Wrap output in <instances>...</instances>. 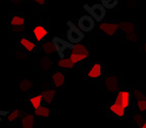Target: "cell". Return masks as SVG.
Returning <instances> with one entry per match:
<instances>
[{"label": "cell", "mask_w": 146, "mask_h": 128, "mask_svg": "<svg viewBox=\"0 0 146 128\" xmlns=\"http://www.w3.org/2000/svg\"><path fill=\"white\" fill-rule=\"evenodd\" d=\"M21 45H22L27 51H33V50L35 49V47H36L34 42H32L31 40L27 39V38H22V39H21Z\"/></svg>", "instance_id": "16"}, {"label": "cell", "mask_w": 146, "mask_h": 128, "mask_svg": "<svg viewBox=\"0 0 146 128\" xmlns=\"http://www.w3.org/2000/svg\"><path fill=\"white\" fill-rule=\"evenodd\" d=\"M87 55H84V54H78V53H71L70 55V59L73 61L74 64H78V63L82 62L84 59H87Z\"/></svg>", "instance_id": "22"}, {"label": "cell", "mask_w": 146, "mask_h": 128, "mask_svg": "<svg viewBox=\"0 0 146 128\" xmlns=\"http://www.w3.org/2000/svg\"><path fill=\"white\" fill-rule=\"evenodd\" d=\"M101 74H102V67H101V64L96 63V64L93 65V66L91 67V69L89 70V72H88V77L95 79L101 76Z\"/></svg>", "instance_id": "9"}, {"label": "cell", "mask_w": 146, "mask_h": 128, "mask_svg": "<svg viewBox=\"0 0 146 128\" xmlns=\"http://www.w3.org/2000/svg\"><path fill=\"white\" fill-rule=\"evenodd\" d=\"M76 64H74L73 61H72L70 57L66 59V57H63L61 59L60 61L58 62V66L60 68H66V69H73L74 67H75Z\"/></svg>", "instance_id": "18"}, {"label": "cell", "mask_w": 146, "mask_h": 128, "mask_svg": "<svg viewBox=\"0 0 146 128\" xmlns=\"http://www.w3.org/2000/svg\"><path fill=\"white\" fill-rule=\"evenodd\" d=\"M42 101H43V96H42V94H37V95L33 96V97L30 99V103H31L32 107L34 108V110H36V109L41 107Z\"/></svg>", "instance_id": "17"}, {"label": "cell", "mask_w": 146, "mask_h": 128, "mask_svg": "<svg viewBox=\"0 0 146 128\" xmlns=\"http://www.w3.org/2000/svg\"><path fill=\"white\" fill-rule=\"evenodd\" d=\"M95 20L90 15H83L78 21V27L83 32H90L91 30L94 29Z\"/></svg>", "instance_id": "4"}, {"label": "cell", "mask_w": 146, "mask_h": 128, "mask_svg": "<svg viewBox=\"0 0 146 128\" xmlns=\"http://www.w3.org/2000/svg\"><path fill=\"white\" fill-rule=\"evenodd\" d=\"M105 86L111 91H115L119 88V81L115 76H107L104 79Z\"/></svg>", "instance_id": "7"}, {"label": "cell", "mask_w": 146, "mask_h": 128, "mask_svg": "<svg viewBox=\"0 0 146 128\" xmlns=\"http://www.w3.org/2000/svg\"><path fill=\"white\" fill-rule=\"evenodd\" d=\"M52 41H53L54 46H55V48H56V52L58 53V55L61 59H63V57H64V51H66V48H71L72 49L74 47V45H75V44L70 43L68 41L61 39V38H59V37H54L53 39H52Z\"/></svg>", "instance_id": "3"}, {"label": "cell", "mask_w": 146, "mask_h": 128, "mask_svg": "<svg viewBox=\"0 0 146 128\" xmlns=\"http://www.w3.org/2000/svg\"><path fill=\"white\" fill-rule=\"evenodd\" d=\"M19 115H20V112L17 111V110H13V111H11L10 112V114L8 115V120L9 121H13V120H15V119L19 117Z\"/></svg>", "instance_id": "26"}, {"label": "cell", "mask_w": 146, "mask_h": 128, "mask_svg": "<svg viewBox=\"0 0 146 128\" xmlns=\"http://www.w3.org/2000/svg\"><path fill=\"white\" fill-rule=\"evenodd\" d=\"M115 103L122 105L125 109H127L130 105V93L129 91H125L122 90L119 91L117 95V99H115Z\"/></svg>", "instance_id": "6"}, {"label": "cell", "mask_w": 146, "mask_h": 128, "mask_svg": "<svg viewBox=\"0 0 146 128\" xmlns=\"http://www.w3.org/2000/svg\"><path fill=\"white\" fill-rule=\"evenodd\" d=\"M110 109L112 113L115 114V115L119 116V117H123V116L125 115V110H126V109H125L122 105H119V103H115V101L112 103V105H110Z\"/></svg>", "instance_id": "12"}, {"label": "cell", "mask_w": 146, "mask_h": 128, "mask_svg": "<svg viewBox=\"0 0 146 128\" xmlns=\"http://www.w3.org/2000/svg\"><path fill=\"white\" fill-rule=\"evenodd\" d=\"M49 113H50V111H49V109L47 107L41 106L40 108L35 110V115L40 116V117H48Z\"/></svg>", "instance_id": "21"}, {"label": "cell", "mask_w": 146, "mask_h": 128, "mask_svg": "<svg viewBox=\"0 0 146 128\" xmlns=\"http://www.w3.org/2000/svg\"><path fill=\"white\" fill-rule=\"evenodd\" d=\"M137 106H138V109L141 112H145L146 111V99H139L137 101Z\"/></svg>", "instance_id": "25"}, {"label": "cell", "mask_w": 146, "mask_h": 128, "mask_svg": "<svg viewBox=\"0 0 146 128\" xmlns=\"http://www.w3.org/2000/svg\"><path fill=\"white\" fill-rule=\"evenodd\" d=\"M119 29H122L124 32L128 33V34L133 33V31L135 30V24L130 22V21H124V22L119 23Z\"/></svg>", "instance_id": "11"}, {"label": "cell", "mask_w": 146, "mask_h": 128, "mask_svg": "<svg viewBox=\"0 0 146 128\" xmlns=\"http://www.w3.org/2000/svg\"><path fill=\"white\" fill-rule=\"evenodd\" d=\"M43 51L47 54H50V53H53L54 51H56V48L54 46V43L53 41H47L45 42L43 44Z\"/></svg>", "instance_id": "19"}, {"label": "cell", "mask_w": 146, "mask_h": 128, "mask_svg": "<svg viewBox=\"0 0 146 128\" xmlns=\"http://www.w3.org/2000/svg\"><path fill=\"white\" fill-rule=\"evenodd\" d=\"M140 128H146V122H144V123L142 124V126Z\"/></svg>", "instance_id": "32"}, {"label": "cell", "mask_w": 146, "mask_h": 128, "mask_svg": "<svg viewBox=\"0 0 146 128\" xmlns=\"http://www.w3.org/2000/svg\"><path fill=\"white\" fill-rule=\"evenodd\" d=\"M33 125H34V116L33 115L25 116L22 120L23 128H33Z\"/></svg>", "instance_id": "15"}, {"label": "cell", "mask_w": 146, "mask_h": 128, "mask_svg": "<svg viewBox=\"0 0 146 128\" xmlns=\"http://www.w3.org/2000/svg\"><path fill=\"white\" fill-rule=\"evenodd\" d=\"M85 9H87L89 11V13L92 15L93 19L95 21H97V22H100V21H102L104 19L105 7L103 4H94L91 7H88L85 5Z\"/></svg>", "instance_id": "2"}, {"label": "cell", "mask_w": 146, "mask_h": 128, "mask_svg": "<svg viewBox=\"0 0 146 128\" xmlns=\"http://www.w3.org/2000/svg\"><path fill=\"white\" fill-rule=\"evenodd\" d=\"M32 87V81L29 79H24L20 83V89L22 91H28Z\"/></svg>", "instance_id": "23"}, {"label": "cell", "mask_w": 146, "mask_h": 128, "mask_svg": "<svg viewBox=\"0 0 146 128\" xmlns=\"http://www.w3.org/2000/svg\"><path fill=\"white\" fill-rule=\"evenodd\" d=\"M10 24L12 27H22L25 24V19L20 15H15L10 21Z\"/></svg>", "instance_id": "20"}, {"label": "cell", "mask_w": 146, "mask_h": 128, "mask_svg": "<svg viewBox=\"0 0 146 128\" xmlns=\"http://www.w3.org/2000/svg\"><path fill=\"white\" fill-rule=\"evenodd\" d=\"M134 94L137 96V99H144V94L142 93V92H140V91L134 90Z\"/></svg>", "instance_id": "27"}, {"label": "cell", "mask_w": 146, "mask_h": 128, "mask_svg": "<svg viewBox=\"0 0 146 128\" xmlns=\"http://www.w3.org/2000/svg\"><path fill=\"white\" fill-rule=\"evenodd\" d=\"M12 3H15V4H21V3L24 1V0H10Z\"/></svg>", "instance_id": "31"}, {"label": "cell", "mask_w": 146, "mask_h": 128, "mask_svg": "<svg viewBox=\"0 0 146 128\" xmlns=\"http://www.w3.org/2000/svg\"><path fill=\"white\" fill-rule=\"evenodd\" d=\"M64 75L61 72H55L52 75V81L55 87H61L64 84Z\"/></svg>", "instance_id": "10"}, {"label": "cell", "mask_w": 146, "mask_h": 128, "mask_svg": "<svg viewBox=\"0 0 146 128\" xmlns=\"http://www.w3.org/2000/svg\"><path fill=\"white\" fill-rule=\"evenodd\" d=\"M10 114V112L9 111H0V116H7V115H9Z\"/></svg>", "instance_id": "30"}, {"label": "cell", "mask_w": 146, "mask_h": 128, "mask_svg": "<svg viewBox=\"0 0 146 128\" xmlns=\"http://www.w3.org/2000/svg\"><path fill=\"white\" fill-rule=\"evenodd\" d=\"M144 50L146 51V43H145V45H144Z\"/></svg>", "instance_id": "33"}, {"label": "cell", "mask_w": 146, "mask_h": 128, "mask_svg": "<svg viewBox=\"0 0 146 128\" xmlns=\"http://www.w3.org/2000/svg\"><path fill=\"white\" fill-rule=\"evenodd\" d=\"M55 90L54 89H48V90H45L42 93L43 96V101L46 103H51L53 101L54 97H55Z\"/></svg>", "instance_id": "14"}, {"label": "cell", "mask_w": 146, "mask_h": 128, "mask_svg": "<svg viewBox=\"0 0 146 128\" xmlns=\"http://www.w3.org/2000/svg\"><path fill=\"white\" fill-rule=\"evenodd\" d=\"M119 28V24L117 23H101L99 24V29L106 35H115L117 29Z\"/></svg>", "instance_id": "5"}, {"label": "cell", "mask_w": 146, "mask_h": 128, "mask_svg": "<svg viewBox=\"0 0 146 128\" xmlns=\"http://www.w3.org/2000/svg\"><path fill=\"white\" fill-rule=\"evenodd\" d=\"M128 38H129V39H131V41H136V35L134 34V33H130V35H128Z\"/></svg>", "instance_id": "29"}, {"label": "cell", "mask_w": 146, "mask_h": 128, "mask_svg": "<svg viewBox=\"0 0 146 128\" xmlns=\"http://www.w3.org/2000/svg\"><path fill=\"white\" fill-rule=\"evenodd\" d=\"M33 33H34L35 38H36V40L38 42L42 41L47 36V34H48L47 30L43 26H36L34 28V30H33Z\"/></svg>", "instance_id": "8"}, {"label": "cell", "mask_w": 146, "mask_h": 128, "mask_svg": "<svg viewBox=\"0 0 146 128\" xmlns=\"http://www.w3.org/2000/svg\"><path fill=\"white\" fill-rule=\"evenodd\" d=\"M35 3H37L38 5H45L46 4V0H33Z\"/></svg>", "instance_id": "28"}, {"label": "cell", "mask_w": 146, "mask_h": 128, "mask_svg": "<svg viewBox=\"0 0 146 128\" xmlns=\"http://www.w3.org/2000/svg\"><path fill=\"white\" fill-rule=\"evenodd\" d=\"M68 26L70 28L68 31V34H66L68 42L72 43V44H79L84 38L83 31L80 28L74 25L72 22H68Z\"/></svg>", "instance_id": "1"}, {"label": "cell", "mask_w": 146, "mask_h": 128, "mask_svg": "<svg viewBox=\"0 0 146 128\" xmlns=\"http://www.w3.org/2000/svg\"><path fill=\"white\" fill-rule=\"evenodd\" d=\"M117 0H102V4L104 5V7L107 8H112L117 5Z\"/></svg>", "instance_id": "24"}, {"label": "cell", "mask_w": 146, "mask_h": 128, "mask_svg": "<svg viewBox=\"0 0 146 128\" xmlns=\"http://www.w3.org/2000/svg\"><path fill=\"white\" fill-rule=\"evenodd\" d=\"M72 53L84 54V55H87V57H89L90 52H89L88 48H86V46H84V45H82V44H80V43H79V44L74 45V47L72 48Z\"/></svg>", "instance_id": "13"}]
</instances>
